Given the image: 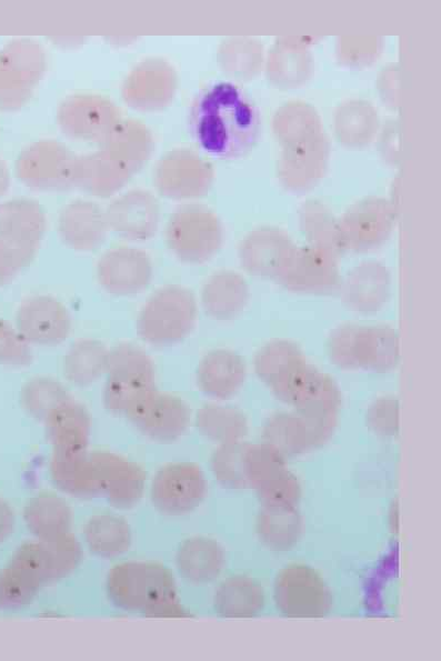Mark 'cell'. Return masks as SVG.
<instances>
[{
	"label": "cell",
	"instance_id": "5",
	"mask_svg": "<svg viewBox=\"0 0 441 661\" xmlns=\"http://www.w3.org/2000/svg\"><path fill=\"white\" fill-rule=\"evenodd\" d=\"M107 381L102 401L107 410L124 414L128 409L154 387V365L138 345L121 342L109 350Z\"/></svg>",
	"mask_w": 441,
	"mask_h": 661
},
{
	"label": "cell",
	"instance_id": "13",
	"mask_svg": "<svg viewBox=\"0 0 441 661\" xmlns=\"http://www.w3.org/2000/svg\"><path fill=\"white\" fill-rule=\"evenodd\" d=\"M279 284L299 293L325 294L332 292L340 284L337 254L313 246L297 248Z\"/></svg>",
	"mask_w": 441,
	"mask_h": 661
},
{
	"label": "cell",
	"instance_id": "11",
	"mask_svg": "<svg viewBox=\"0 0 441 661\" xmlns=\"http://www.w3.org/2000/svg\"><path fill=\"white\" fill-rule=\"evenodd\" d=\"M295 250L293 242L282 231L274 228H260L242 241L239 256L242 267L250 274L279 283Z\"/></svg>",
	"mask_w": 441,
	"mask_h": 661
},
{
	"label": "cell",
	"instance_id": "36",
	"mask_svg": "<svg viewBox=\"0 0 441 661\" xmlns=\"http://www.w3.org/2000/svg\"><path fill=\"white\" fill-rule=\"evenodd\" d=\"M255 491L262 505L268 507H295L301 498L299 480L289 469Z\"/></svg>",
	"mask_w": 441,
	"mask_h": 661
},
{
	"label": "cell",
	"instance_id": "30",
	"mask_svg": "<svg viewBox=\"0 0 441 661\" xmlns=\"http://www.w3.org/2000/svg\"><path fill=\"white\" fill-rule=\"evenodd\" d=\"M42 587L32 570L12 557L0 570V609L14 610L30 604Z\"/></svg>",
	"mask_w": 441,
	"mask_h": 661
},
{
	"label": "cell",
	"instance_id": "21",
	"mask_svg": "<svg viewBox=\"0 0 441 661\" xmlns=\"http://www.w3.org/2000/svg\"><path fill=\"white\" fill-rule=\"evenodd\" d=\"M43 422L53 450H87L91 419L86 407L73 398L54 408Z\"/></svg>",
	"mask_w": 441,
	"mask_h": 661
},
{
	"label": "cell",
	"instance_id": "14",
	"mask_svg": "<svg viewBox=\"0 0 441 661\" xmlns=\"http://www.w3.org/2000/svg\"><path fill=\"white\" fill-rule=\"evenodd\" d=\"M97 278L110 294L132 296L143 291L151 281L152 266L148 254L133 248L107 251L98 261Z\"/></svg>",
	"mask_w": 441,
	"mask_h": 661
},
{
	"label": "cell",
	"instance_id": "7",
	"mask_svg": "<svg viewBox=\"0 0 441 661\" xmlns=\"http://www.w3.org/2000/svg\"><path fill=\"white\" fill-rule=\"evenodd\" d=\"M124 415L144 437L161 443L178 440L191 420L190 408L183 399L157 389L143 394Z\"/></svg>",
	"mask_w": 441,
	"mask_h": 661
},
{
	"label": "cell",
	"instance_id": "3",
	"mask_svg": "<svg viewBox=\"0 0 441 661\" xmlns=\"http://www.w3.org/2000/svg\"><path fill=\"white\" fill-rule=\"evenodd\" d=\"M111 601L131 612L156 618L166 604L178 601L171 571L152 561H128L114 565L107 579Z\"/></svg>",
	"mask_w": 441,
	"mask_h": 661
},
{
	"label": "cell",
	"instance_id": "10",
	"mask_svg": "<svg viewBox=\"0 0 441 661\" xmlns=\"http://www.w3.org/2000/svg\"><path fill=\"white\" fill-rule=\"evenodd\" d=\"M12 557L30 568L44 585L74 571L81 561L82 549L76 537L67 532L24 542Z\"/></svg>",
	"mask_w": 441,
	"mask_h": 661
},
{
	"label": "cell",
	"instance_id": "33",
	"mask_svg": "<svg viewBox=\"0 0 441 661\" xmlns=\"http://www.w3.org/2000/svg\"><path fill=\"white\" fill-rule=\"evenodd\" d=\"M72 398L67 389L57 380L49 377L31 379L23 388L22 402L26 410L39 421L59 404Z\"/></svg>",
	"mask_w": 441,
	"mask_h": 661
},
{
	"label": "cell",
	"instance_id": "6",
	"mask_svg": "<svg viewBox=\"0 0 441 661\" xmlns=\"http://www.w3.org/2000/svg\"><path fill=\"white\" fill-rule=\"evenodd\" d=\"M273 599L289 618H319L330 609L331 597L322 577L313 568L290 564L275 577Z\"/></svg>",
	"mask_w": 441,
	"mask_h": 661
},
{
	"label": "cell",
	"instance_id": "15",
	"mask_svg": "<svg viewBox=\"0 0 441 661\" xmlns=\"http://www.w3.org/2000/svg\"><path fill=\"white\" fill-rule=\"evenodd\" d=\"M90 457L98 470L102 492L113 507L129 509L140 501L146 473L138 463L109 451H93Z\"/></svg>",
	"mask_w": 441,
	"mask_h": 661
},
{
	"label": "cell",
	"instance_id": "22",
	"mask_svg": "<svg viewBox=\"0 0 441 661\" xmlns=\"http://www.w3.org/2000/svg\"><path fill=\"white\" fill-rule=\"evenodd\" d=\"M178 570L191 583L203 584L217 579L224 565V551L214 539L194 535L186 539L176 555Z\"/></svg>",
	"mask_w": 441,
	"mask_h": 661
},
{
	"label": "cell",
	"instance_id": "1",
	"mask_svg": "<svg viewBox=\"0 0 441 661\" xmlns=\"http://www.w3.org/2000/svg\"><path fill=\"white\" fill-rule=\"evenodd\" d=\"M191 128L199 146L217 158L233 159L248 153L259 133L255 107L233 83L218 82L197 99Z\"/></svg>",
	"mask_w": 441,
	"mask_h": 661
},
{
	"label": "cell",
	"instance_id": "31",
	"mask_svg": "<svg viewBox=\"0 0 441 661\" xmlns=\"http://www.w3.org/2000/svg\"><path fill=\"white\" fill-rule=\"evenodd\" d=\"M61 232L71 247L88 251L101 242L104 226L92 209L73 208L61 218Z\"/></svg>",
	"mask_w": 441,
	"mask_h": 661
},
{
	"label": "cell",
	"instance_id": "27",
	"mask_svg": "<svg viewBox=\"0 0 441 661\" xmlns=\"http://www.w3.org/2000/svg\"><path fill=\"white\" fill-rule=\"evenodd\" d=\"M109 350L99 340L79 339L72 343L63 359V374L69 382L87 387L107 373Z\"/></svg>",
	"mask_w": 441,
	"mask_h": 661
},
{
	"label": "cell",
	"instance_id": "32",
	"mask_svg": "<svg viewBox=\"0 0 441 661\" xmlns=\"http://www.w3.org/2000/svg\"><path fill=\"white\" fill-rule=\"evenodd\" d=\"M285 457L273 447L262 442L248 443L244 454V472L248 488L257 490L287 470Z\"/></svg>",
	"mask_w": 441,
	"mask_h": 661
},
{
	"label": "cell",
	"instance_id": "25",
	"mask_svg": "<svg viewBox=\"0 0 441 661\" xmlns=\"http://www.w3.org/2000/svg\"><path fill=\"white\" fill-rule=\"evenodd\" d=\"M260 541L278 552L292 549L303 531V521L295 507L262 505L257 518Z\"/></svg>",
	"mask_w": 441,
	"mask_h": 661
},
{
	"label": "cell",
	"instance_id": "35",
	"mask_svg": "<svg viewBox=\"0 0 441 661\" xmlns=\"http://www.w3.org/2000/svg\"><path fill=\"white\" fill-rule=\"evenodd\" d=\"M156 213L147 206L122 204L110 212V223L121 234L132 239H146L156 228Z\"/></svg>",
	"mask_w": 441,
	"mask_h": 661
},
{
	"label": "cell",
	"instance_id": "18",
	"mask_svg": "<svg viewBox=\"0 0 441 661\" xmlns=\"http://www.w3.org/2000/svg\"><path fill=\"white\" fill-rule=\"evenodd\" d=\"M245 379V363L232 350L214 349L200 361L197 370V383L200 390L214 399L232 398Z\"/></svg>",
	"mask_w": 441,
	"mask_h": 661
},
{
	"label": "cell",
	"instance_id": "26",
	"mask_svg": "<svg viewBox=\"0 0 441 661\" xmlns=\"http://www.w3.org/2000/svg\"><path fill=\"white\" fill-rule=\"evenodd\" d=\"M262 438L264 443L285 458L314 449L307 423L295 411H279L269 417L262 429Z\"/></svg>",
	"mask_w": 441,
	"mask_h": 661
},
{
	"label": "cell",
	"instance_id": "19",
	"mask_svg": "<svg viewBox=\"0 0 441 661\" xmlns=\"http://www.w3.org/2000/svg\"><path fill=\"white\" fill-rule=\"evenodd\" d=\"M49 471L57 488L68 494L87 498L102 492L98 470L87 450H52Z\"/></svg>",
	"mask_w": 441,
	"mask_h": 661
},
{
	"label": "cell",
	"instance_id": "28",
	"mask_svg": "<svg viewBox=\"0 0 441 661\" xmlns=\"http://www.w3.org/2000/svg\"><path fill=\"white\" fill-rule=\"evenodd\" d=\"M83 537L91 552L103 558L118 557L131 544L128 522L111 513L91 517L83 527Z\"/></svg>",
	"mask_w": 441,
	"mask_h": 661
},
{
	"label": "cell",
	"instance_id": "38",
	"mask_svg": "<svg viewBox=\"0 0 441 661\" xmlns=\"http://www.w3.org/2000/svg\"><path fill=\"white\" fill-rule=\"evenodd\" d=\"M14 513L11 507L0 499V543L3 542L13 531Z\"/></svg>",
	"mask_w": 441,
	"mask_h": 661
},
{
	"label": "cell",
	"instance_id": "12",
	"mask_svg": "<svg viewBox=\"0 0 441 661\" xmlns=\"http://www.w3.org/2000/svg\"><path fill=\"white\" fill-rule=\"evenodd\" d=\"M393 227V212L384 201L363 202L337 223L340 250L367 251L380 246Z\"/></svg>",
	"mask_w": 441,
	"mask_h": 661
},
{
	"label": "cell",
	"instance_id": "9",
	"mask_svg": "<svg viewBox=\"0 0 441 661\" xmlns=\"http://www.w3.org/2000/svg\"><path fill=\"white\" fill-rule=\"evenodd\" d=\"M167 241L183 262L202 263L218 251L221 244V229L210 212L201 209L184 210L171 220Z\"/></svg>",
	"mask_w": 441,
	"mask_h": 661
},
{
	"label": "cell",
	"instance_id": "16",
	"mask_svg": "<svg viewBox=\"0 0 441 661\" xmlns=\"http://www.w3.org/2000/svg\"><path fill=\"white\" fill-rule=\"evenodd\" d=\"M18 322L26 339L41 345L63 342L71 330V318L67 308L47 294L28 299L19 311Z\"/></svg>",
	"mask_w": 441,
	"mask_h": 661
},
{
	"label": "cell",
	"instance_id": "8",
	"mask_svg": "<svg viewBox=\"0 0 441 661\" xmlns=\"http://www.w3.org/2000/svg\"><path fill=\"white\" fill-rule=\"evenodd\" d=\"M207 494V480L200 467L192 462H172L154 474L150 497L154 508L169 517L194 510Z\"/></svg>",
	"mask_w": 441,
	"mask_h": 661
},
{
	"label": "cell",
	"instance_id": "37",
	"mask_svg": "<svg viewBox=\"0 0 441 661\" xmlns=\"http://www.w3.org/2000/svg\"><path fill=\"white\" fill-rule=\"evenodd\" d=\"M367 424L380 437H394L399 430L398 400L392 395L378 398L368 409Z\"/></svg>",
	"mask_w": 441,
	"mask_h": 661
},
{
	"label": "cell",
	"instance_id": "23",
	"mask_svg": "<svg viewBox=\"0 0 441 661\" xmlns=\"http://www.w3.org/2000/svg\"><path fill=\"white\" fill-rule=\"evenodd\" d=\"M23 519L38 539H49L69 532L72 522L70 505L49 491L33 495L23 509Z\"/></svg>",
	"mask_w": 441,
	"mask_h": 661
},
{
	"label": "cell",
	"instance_id": "2",
	"mask_svg": "<svg viewBox=\"0 0 441 661\" xmlns=\"http://www.w3.org/2000/svg\"><path fill=\"white\" fill-rule=\"evenodd\" d=\"M328 355L339 368L389 372L399 361L397 331L387 324L343 323L328 339Z\"/></svg>",
	"mask_w": 441,
	"mask_h": 661
},
{
	"label": "cell",
	"instance_id": "17",
	"mask_svg": "<svg viewBox=\"0 0 441 661\" xmlns=\"http://www.w3.org/2000/svg\"><path fill=\"white\" fill-rule=\"evenodd\" d=\"M391 279L380 262L367 261L352 269L341 288L342 301L350 310L371 314L379 311L390 296Z\"/></svg>",
	"mask_w": 441,
	"mask_h": 661
},
{
	"label": "cell",
	"instance_id": "24",
	"mask_svg": "<svg viewBox=\"0 0 441 661\" xmlns=\"http://www.w3.org/2000/svg\"><path fill=\"white\" fill-rule=\"evenodd\" d=\"M264 605V592L254 579L247 575L227 578L217 588L213 598L216 612L223 618H250Z\"/></svg>",
	"mask_w": 441,
	"mask_h": 661
},
{
	"label": "cell",
	"instance_id": "29",
	"mask_svg": "<svg viewBox=\"0 0 441 661\" xmlns=\"http://www.w3.org/2000/svg\"><path fill=\"white\" fill-rule=\"evenodd\" d=\"M196 423L203 437L219 444L242 441L249 432L248 419L241 410L218 403L202 405Z\"/></svg>",
	"mask_w": 441,
	"mask_h": 661
},
{
	"label": "cell",
	"instance_id": "34",
	"mask_svg": "<svg viewBox=\"0 0 441 661\" xmlns=\"http://www.w3.org/2000/svg\"><path fill=\"white\" fill-rule=\"evenodd\" d=\"M247 442L220 444L211 455V471L217 481L229 489H247L244 454Z\"/></svg>",
	"mask_w": 441,
	"mask_h": 661
},
{
	"label": "cell",
	"instance_id": "4",
	"mask_svg": "<svg viewBox=\"0 0 441 661\" xmlns=\"http://www.w3.org/2000/svg\"><path fill=\"white\" fill-rule=\"evenodd\" d=\"M197 313V301L189 289L164 286L156 290L140 310L137 332L148 343L172 344L192 331Z\"/></svg>",
	"mask_w": 441,
	"mask_h": 661
},
{
	"label": "cell",
	"instance_id": "20",
	"mask_svg": "<svg viewBox=\"0 0 441 661\" xmlns=\"http://www.w3.org/2000/svg\"><path fill=\"white\" fill-rule=\"evenodd\" d=\"M249 300V286L233 270H219L211 274L201 289V302L206 312L219 321L234 319Z\"/></svg>",
	"mask_w": 441,
	"mask_h": 661
}]
</instances>
